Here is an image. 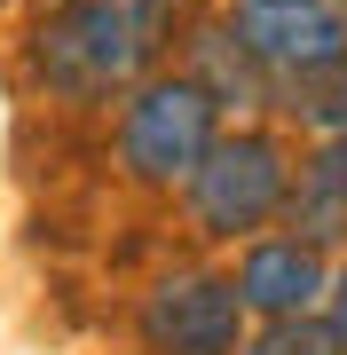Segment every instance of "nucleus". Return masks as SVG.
<instances>
[{
  "instance_id": "nucleus-1",
  "label": "nucleus",
  "mask_w": 347,
  "mask_h": 355,
  "mask_svg": "<svg viewBox=\"0 0 347 355\" xmlns=\"http://www.w3.org/2000/svg\"><path fill=\"white\" fill-rule=\"evenodd\" d=\"M190 32V0H55L24 32V87L55 111H111Z\"/></svg>"
},
{
  "instance_id": "nucleus-2",
  "label": "nucleus",
  "mask_w": 347,
  "mask_h": 355,
  "mask_svg": "<svg viewBox=\"0 0 347 355\" xmlns=\"http://www.w3.org/2000/svg\"><path fill=\"white\" fill-rule=\"evenodd\" d=\"M292 142L276 127H253V119H237V127H221V142L206 150L190 182H181V214L206 245H253L269 237L284 221V198H292Z\"/></svg>"
},
{
  "instance_id": "nucleus-3",
  "label": "nucleus",
  "mask_w": 347,
  "mask_h": 355,
  "mask_svg": "<svg viewBox=\"0 0 347 355\" xmlns=\"http://www.w3.org/2000/svg\"><path fill=\"white\" fill-rule=\"evenodd\" d=\"M221 103L197 87L190 71H150L142 87L118 103L111 119V166L134 182V190H158V198H181V182L206 166V150L221 142Z\"/></svg>"
},
{
  "instance_id": "nucleus-4",
  "label": "nucleus",
  "mask_w": 347,
  "mask_h": 355,
  "mask_svg": "<svg viewBox=\"0 0 347 355\" xmlns=\"http://www.w3.org/2000/svg\"><path fill=\"white\" fill-rule=\"evenodd\" d=\"M244 316L229 268H166L134 300V340L142 355H244Z\"/></svg>"
},
{
  "instance_id": "nucleus-5",
  "label": "nucleus",
  "mask_w": 347,
  "mask_h": 355,
  "mask_svg": "<svg viewBox=\"0 0 347 355\" xmlns=\"http://www.w3.org/2000/svg\"><path fill=\"white\" fill-rule=\"evenodd\" d=\"M221 16L244 40V55L269 71V87L347 64V0H229Z\"/></svg>"
},
{
  "instance_id": "nucleus-6",
  "label": "nucleus",
  "mask_w": 347,
  "mask_h": 355,
  "mask_svg": "<svg viewBox=\"0 0 347 355\" xmlns=\"http://www.w3.org/2000/svg\"><path fill=\"white\" fill-rule=\"evenodd\" d=\"M229 284H237V300H244V316H253V324L316 316L323 292H332V253H316V245H300V237H284V229H269V237L237 245Z\"/></svg>"
},
{
  "instance_id": "nucleus-7",
  "label": "nucleus",
  "mask_w": 347,
  "mask_h": 355,
  "mask_svg": "<svg viewBox=\"0 0 347 355\" xmlns=\"http://www.w3.org/2000/svg\"><path fill=\"white\" fill-rule=\"evenodd\" d=\"M181 71L197 79L221 119H253V111H276V87L269 71L244 55V40L229 32V16H190V32H181Z\"/></svg>"
},
{
  "instance_id": "nucleus-8",
  "label": "nucleus",
  "mask_w": 347,
  "mask_h": 355,
  "mask_svg": "<svg viewBox=\"0 0 347 355\" xmlns=\"http://www.w3.org/2000/svg\"><path fill=\"white\" fill-rule=\"evenodd\" d=\"M284 237L316 245V253H347V135L316 142L292 166V198H284Z\"/></svg>"
},
{
  "instance_id": "nucleus-9",
  "label": "nucleus",
  "mask_w": 347,
  "mask_h": 355,
  "mask_svg": "<svg viewBox=\"0 0 347 355\" xmlns=\"http://www.w3.org/2000/svg\"><path fill=\"white\" fill-rule=\"evenodd\" d=\"M276 111L292 119L300 135H316V142L347 135V64L308 71V79H292V87H276Z\"/></svg>"
},
{
  "instance_id": "nucleus-10",
  "label": "nucleus",
  "mask_w": 347,
  "mask_h": 355,
  "mask_svg": "<svg viewBox=\"0 0 347 355\" xmlns=\"http://www.w3.org/2000/svg\"><path fill=\"white\" fill-rule=\"evenodd\" d=\"M244 355H347L339 347V331H332V316H276V324H253L244 331Z\"/></svg>"
},
{
  "instance_id": "nucleus-11",
  "label": "nucleus",
  "mask_w": 347,
  "mask_h": 355,
  "mask_svg": "<svg viewBox=\"0 0 347 355\" xmlns=\"http://www.w3.org/2000/svg\"><path fill=\"white\" fill-rule=\"evenodd\" d=\"M323 316H332L339 347H347V261H332V292H323Z\"/></svg>"
},
{
  "instance_id": "nucleus-12",
  "label": "nucleus",
  "mask_w": 347,
  "mask_h": 355,
  "mask_svg": "<svg viewBox=\"0 0 347 355\" xmlns=\"http://www.w3.org/2000/svg\"><path fill=\"white\" fill-rule=\"evenodd\" d=\"M0 8H8V0H0Z\"/></svg>"
}]
</instances>
